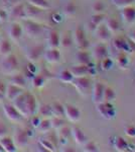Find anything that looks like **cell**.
Listing matches in <instances>:
<instances>
[{
    "label": "cell",
    "instance_id": "obj_1",
    "mask_svg": "<svg viewBox=\"0 0 135 152\" xmlns=\"http://www.w3.org/2000/svg\"><path fill=\"white\" fill-rule=\"evenodd\" d=\"M73 85L75 86L78 92L83 95V96H88L91 94L92 90V84H91L90 79L87 76H82V77H74Z\"/></svg>",
    "mask_w": 135,
    "mask_h": 152
},
{
    "label": "cell",
    "instance_id": "obj_2",
    "mask_svg": "<svg viewBox=\"0 0 135 152\" xmlns=\"http://www.w3.org/2000/svg\"><path fill=\"white\" fill-rule=\"evenodd\" d=\"M73 44L77 47L78 50H87L89 48V42L86 38L85 31L81 26H78L73 33Z\"/></svg>",
    "mask_w": 135,
    "mask_h": 152
},
{
    "label": "cell",
    "instance_id": "obj_3",
    "mask_svg": "<svg viewBox=\"0 0 135 152\" xmlns=\"http://www.w3.org/2000/svg\"><path fill=\"white\" fill-rule=\"evenodd\" d=\"M113 48L120 53H132L135 52V44L130 40H125L123 38H117L113 40Z\"/></svg>",
    "mask_w": 135,
    "mask_h": 152
},
{
    "label": "cell",
    "instance_id": "obj_4",
    "mask_svg": "<svg viewBox=\"0 0 135 152\" xmlns=\"http://www.w3.org/2000/svg\"><path fill=\"white\" fill-rule=\"evenodd\" d=\"M96 110L99 113V115L102 118L106 120H112L114 119L116 116V110H115L114 105L111 102H102L100 104H96Z\"/></svg>",
    "mask_w": 135,
    "mask_h": 152
},
{
    "label": "cell",
    "instance_id": "obj_5",
    "mask_svg": "<svg viewBox=\"0 0 135 152\" xmlns=\"http://www.w3.org/2000/svg\"><path fill=\"white\" fill-rule=\"evenodd\" d=\"M17 67H18L17 58L14 55H10V54L8 56H6L5 59L1 63V71L3 73H5V74L13 73L17 69Z\"/></svg>",
    "mask_w": 135,
    "mask_h": 152
},
{
    "label": "cell",
    "instance_id": "obj_6",
    "mask_svg": "<svg viewBox=\"0 0 135 152\" xmlns=\"http://www.w3.org/2000/svg\"><path fill=\"white\" fill-rule=\"evenodd\" d=\"M43 26L33 20H26L24 23V31L29 38H38L43 33Z\"/></svg>",
    "mask_w": 135,
    "mask_h": 152
},
{
    "label": "cell",
    "instance_id": "obj_7",
    "mask_svg": "<svg viewBox=\"0 0 135 152\" xmlns=\"http://www.w3.org/2000/svg\"><path fill=\"white\" fill-rule=\"evenodd\" d=\"M104 89L105 85L102 82H96L92 85V99L95 104H98L100 102H104Z\"/></svg>",
    "mask_w": 135,
    "mask_h": 152
},
{
    "label": "cell",
    "instance_id": "obj_8",
    "mask_svg": "<svg viewBox=\"0 0 135 152\" xmlns=\"http://www.w3.org/2000/svg\"><path fill=\"white\" fill-rule=\"evenodd\" d=\"M28 139V133L23 129H17L13 135V142L18 148H22V147L27 145Z\"/></svg>",
    "mask_w": 135,
    "mask_h": 152
},
{
    "label": "cell",
    "instance_id": "obj_9",
    "mask_svg": "<svg viewBox=\"0 0 135 152\" xmlns=\"http://www.w3.org/2000/svg\"><path fill=\"white\" fill-rule=\"evenodd\" d=\"M64 110H65V117L67 118L70 122L76 123L81 119V112L78 107L72 104H66L64 105Z\"/></svg>",
    "mask_w": 135,
    "mask_h": 152
},
{
    "label": "cell",
    "instance_id": "obj_10",
    "mask_svg": "<svg viewBox=\"0 0 135 152\" xmlns=\"http://www.w3.org/2000/svg\"><path fill=\"white\" fill-rule=\"evenodd\" d=\"M3 112L5 114V116L9 121L12 122H18L21 119V115L19 114V112L14 107L13 104H3Z\"/></svg>",
    "mask_w": 135,
    "mask_h": 152
},
{
    "label": "cell",
    "instance_id": "obj_11",
    "mask_svg": "<svg viewBox=\"0 0 135 152\" xmlns=\"http://www.w3.org/2000/svg\"><path fill=\"white\" fill-rule=\"evenodd\" d=\"M95 36L101 43L106 44L111 40V33L108 31L105 24H99L97 28H95Z\"/></svg>",
    "mask_w": 135,
    "mask_h": 152
},
{
    "label": "cell",
    "instance_id": "obj_12",
    "mask_svg": "<svg viewBox=\"0 0 135 152\" xmlns=\"http://www.w3.org/2000/svg\"><path fill=\"white\" fill-rule=\"evenodd\" d=\"M70 71L74 77H82V76L94 74V71H93L92 68L89 67V65L77 64L76 66H73L70 69Z\"/></svg>",
    "mask_w": 135,
    "mask_h": 152
},
{
    "label": "cell",
    "instance_id": "obj_13",
    "mask_svg": "<svg viewBox=\"0 0 135 152\" xmlns=\"http://www.w3.org/2000/svg\"><path fill=\"white\" fill-rule=\"evenodd\" d=\"M120 11L122 21L126 24H132L135 23V8L131 6H126L124 8H121Z\"/></svg>",
    "mask_w": 135,
    "mask_h": 152
},
{
    "label": "cell",
    "instance_id": "obj_14",
    "mask_svg": "<svg viewBox=\"0 0 135 152\" xmlns=\"http://www.w3.org/2000/svg\"><path fill=\"white\" fill-rule=\"evenodd\" d=\"M25 110L27 117L33 116L38 110V102L31 94H25Z\"/></svg>",
    "mask_w": 135,
    "mask_h": 152
},
{
    "label": "cell",
    "instance_id": "obj_15",
    "mask_svg": "<svg viewBox=\"0 0 135 152\" xmlns=\"http://www.w3.org/2000/svg\"><path fill=\"white\" fill-rule=\"evenodd\" d=\"M43 54V46L36 45L28 49L27 52H26V58L29 60V62L34 63L36 61H38V59H40V57Z\"/></svg>",
    "mask_w": 135,
    "mask_h": 152
},
{
    "label": "cell",
    "instance_id": "obj_16",
    "mask_svg": "<svg viewBox=\"0 0 135 152\" xmlns=\"http://www.w3.org/2000/svg\"><path fill=\"white\" fill-rule=\"evenodd\" d=\"M71 135H72L74 141L77 144H79V145H84L86 142L88 141V138L85 135V133L77 126H73L71 128Z\"/></svg>",
    "mask_w": 135,
    "mask_h": 152
},
{
    "label": "cell",
    "instance_id": "obj_17",
    "mask_svg": "<svg viewBox=\"0 0 135 152\" xmlns=\"http://www.w3.org/2000/svg\"><path fill=\"white\" fill-rule=\"evenodd\" d=\"M12 104L14 105V107L19 112V114H20L21 116L28 118L27 114H26V110H25V94H24V92L19 94L18 96L12 102Z\"/></svg>",
    "mask_w": 135,
    "mask_h": 152
},
{
    "label": "cell",
    "instance_id": "obj_18",
    "mask_svg": "<svg viewBox=\"0 0 135 152\" xmlns=\"http://www.w3.org/2000/svg\"><path fill=\"white\" fill-rule=\"evenodd\" d=\"M43 57H45L46 62L51 63V64H56V63L60 62L61 53L58 49L50 48L48 50L45 51V53H43Z\"/></svg>",
    "mask_w": 135,
    "mask_h": 152
},
{
    "label": "cell",
    "instance_id": "obj_19",
    "mask_svg": "<svg viewBox=\"0 0 135 152\" xmlns=\"http://www.w3.org/2000/svg\"><path fill=\"white\" fill-rule=\"evenodd\" d=\"M22 88L16 86L14 84H8L6 86V90H5V97L9 102H13L14 99L18 96L19 94H22Z\"/></svg>",
    "mask_w": 135,
    "mask_h": 152
},
{
    "label": "cell",
    "instance_id": "obj_20",
    "mask_svg": "<svg viewBox=\"0 0 135 152\" xmlns=\"http://www.w3.org/2000/svg\"><path fill=\"white\" fill-rule=\"evenodd\" d=\"M108 56V52H107V48L106 46L103 43L98 44L96 45L94 48H93L92 51V57L97 61H101L102 59H104L105 57Z\"/></svg>",
    "mask_w": 135,
    "mask_h": 152
},
{
    "label": "cell",
    "instance_id": "obj_21",
    "mask_svg": "<svg viewBox=\"0 0 135 152\" xmlns=\"http://www.w3.org/2000/svg\"><path fill=\"white\" fill-rule=\"evenodd\" d=\"M8 33H9V37H10L11 40L17 42V41L20 40V38L22 37L23 28L19 23H12L10 26Z\"/></svg>",
    "mask_w": 135,
    "mask_h": 152
},
{
    "label": "cell",
    "instance_id": "obj_22",
    "mask_svg": "<svg viewBox=\"0 0 135 152\" xmlns=\"http://www.w3.org/2000/svg\"><path fill=\"white\" fill-rule=\"evenodd\" d=\"M0 144L3 147L4 151L6 152H15L17 150V147L13 142V139L9 138L7 136L0 137Z\"/></svg>",
    "mask_w": 135,
    "mask_h": 152
},
{
    "label": "cell",
    "instance_id": "obj_23",
    "mask_svg": "<svg viewBox=\"0 0 135 152\" xmlns=\"http://www.w3.org/2000/svg\"><path fill=\"white\" fill-rule=\"evenodd\" d=\"M48 45L50 48L58 49L60 47V35L56 31H51L48 36Z\"/></svg>",
    "mask_w": 135,
    "mask_h": 152
},
{
    "label": "cell",
    "instance_id": "obj_24",
    "mask_svg": "<svg viewBox=\"0 0 135 152\" xmlns=\"http://www.w3.org/2000/svg\"><path fill=\"white\" fill-rule=\"evenodd\" d=\"M76 60H77L78 64L89 65L91 62V56L87 52V50H79L76 54Z\"/></svg>",
    "mask_w": 135,
    "mask_h": 152
},
{
    "label": "cell",
    "instance_id": "obj_25",
    "mask_svg": "<svg viewBox=\"0 0 135 152\" xmlns=\"http://www.w3.org/2000/svg\"><path fill=\"white\" fill-rule=\"evenodd\" d=\"M10 16L13 18H25V11H24V5L21 3L16 4L11 8Z\"/></svg>",
    "mask_w": 135,
    "mask_h": 152
},
{
    "label": "cell",
    "instance_id": "obj_26",
    "mask_svg": "<svg viewBox=\"0 0 135 152\" xmlns=\"http://www.w3.org/2000/svg\"><path fill=\"white\" fill-rule=\"evenodd\" d=\"M114 148L115 150L119 151V152H124L127 151L129 148V144L126 140H124L122 137H116L114 140Z\"/></svg>",
    "mask_w": 135,
    "mask_h": 152
},
{
    "label": "cell",
    "instance_id": "obj_27",
    "mask_svg": "<svg viewBox=\"0 0 135 152\" xmlns=\"http://www.w3.org/2000/svg\"><path fill=\"white\" fill-rule=\"evenodd\" d=\"M105 20V16L104 14L101 13V14H93L92 18H91V21L89 23V28L91 31H94L95 28H97L99 24H101L103 21Z\"/></svg>",
    "mask_w": 135,
    "mask_h": 152
},
{
    "label": "cell",
    "instance_id": "obj_28",
    "mask_svg": "<svg viewBox=\"0 0 135 152\" xmlns=\"http://www.w3.org/2000/svg\"><path fill=\"white\" fill-rule=\"evenodd\" d=\"M10 83L11 84L16 85V86L23 88V87H25V85H26V80L22 74L17 73V74H13L10 77Z\"/></svg>",
    "mask_w": 135,
    "mask_h": 152
},
{
    "label": "cell",
    "instance_id": "obj_29",
    "mask_svg": "<svg viewBox=\"0 0 135 152\" xmlns=\"http://www.w3.org/2000/svg\"><path fill=\"white\" fill-rule=\"evenodd\" d=\"M27 1L29 5L34 6L38 9H41V10H46V9L51 8L48 0H27Z\"/></svg>",
    "mask_w": 135,
    "mask_h": 152
},
{
    "label": "cell",
    "instance_id": "obj_30",
    "mask_svg": "<svg viewBox=\"0 0 135 152\" xmlns=\"http://www.w3.org/2000/svg\"><path fill=\"white\" fill-rule=\"evenodd\" d=\"M105 26H106L108 31H109L111 34L117 33V31H119V29H120V24L114 18H108L106 19V24H105Z\"/></svg>",
    "mask_w": 135,
    "mask_h": 152
},
{
    "label": "cell",
    "instance_id": "obj_31",
    "mask_svg": "<svg viewBox=\"0 0 135 152\" xmlns=\"http://www.w3.org/2000/svg\"><path fill=\"white\" fill-rule=\"evenodd\" d=\"M51 114H53V117H58V118L65 117L64 105L61 104L60 102H53V104L51 105Z\"/></svg>",
    "mask_w": 135,
    "mask_h": 152
},
{
    "label": "cell",
    "instance_id": "obj_32",
    "mask_svg": "<svg viewBox=\"0 0 135 152\" xmlns=\"http://www.w3.org/2000/svg\"><path fill=\"white\" fill-rule=\"evenodd\" d=\"M72 45H73V37L71 35V33H65L62 36V38H60V46H62L65 49H69L72 47Z\"/></svg>",
    "mask_w": 135,
    "mask_h": 152
},
{
    "label": "cell",
    "instance_id": "obj_33",
    "mask_svg": "<svg viewBox=\"0 0 135 152\" xmlns=\"http://www.w3.org/2000/svg\"><path fill=\"white\" fill-rule=\"evenodd\" d=\"M71 135V129L66 126H63L58 129V141L62 144H65L68 142V138Z\"/></svg>",
    "mask_w": 135,
    "mask_h": 152
},
{
    "label": "cell",
    "instance_id": "obj_34",
    "mask_svg": "<svg viewBox=\"0 0 135 152\" xmlns=\"http://www.w3.org/2000/svg\"><path fill=\"white\" fill-rule=\"evenodd\" d=\"M116 64L121 69H126L129 65V60L124 53H120L116 56Z\"/></svg>",
    "mask_w": 135,
    "mask_h": 152
},
{
    "label": "cell",
    "instance_id": "obj_35",
    "mask_svg": "<svg viewBox=\"0 0 135 152\" xmlns=\"http://www.w3.org/2000/svg\"><path fill=\"white\" fill-rule=\"evenodd\" d=\"M12 50V47H11V44L9 43L7 40H2L0 42V55L1 56H8L10 54Z\"/></svg>",
    "mask_w": 135,
    "mask_h": 152
},
{
    "label": "cell",
    "instance_id": "obj_36",
    "mask_svg": "<svg viewBox=\"0 0 135 152\" xmlns=\"http://www.w3.org/2000/svg\"><path fill=\"white\" fill-rule=\"evenodd\" d=\"M58 79L64 83H72L74 80V76L70 70H63L58 74Z\"/></svg>",
    "mask_w": 135,
    "mask_h": 152
},
{
    "label": "cell",
    "instance_id": "obj_37",
    "mask_svg": "<svg viewBox=\"0 0 135 152\" xmlns=\"http://www.w3.org/2000/svg\"><path fill=\"white\" fill-rule=\"evenodd\" d=\"M116 99V94L115 91L109 86H105L104 89V102H114V99Z\"/></svg>",
    "mask_w": 135,
    "mask_h": 152
},
{
    "label": "cell",
    "instance_id": "obj_38",
    "mask_svg": "<svg viewBox=\"0 0 135 152\" xmlns=\"http://www.w3.org/2000/svg\"><path fill=\"white\" fill-rule=\"evenodd\" d=\"M63 11L67 16H73L74 14L76 13V11H77V7H76L75 3L70 1L65 4V6H64V8H63Z\"/></svg>",
    "mask_w": 135,
    "mask_h": 152
},
{
    "label": "cell",
    "instance_id": "obj_39",
    "mask_svg": "<svg viewBox=\"0 0 135 152\" xmlns=\"http://www.w3.org/2000/svg\"><path fill=\"white\" fill-rule=\"evenodd\" d=\"M38 129L40 130V133H43V134L48 133V132L51 129V120H48V119H43V120H41L40 125H38Z\"/></svg>",
    "mask_w": 135,
    "mask_h": 152
},
{
    "label": "cell",
    "instance_id": "obj_40",
    "mask_svg": "<svg viewBox=\"0 0 135 152\" xmlns=\"http://www.w3.org/2000/svg\"><path fill=\"white\" fill-rule=\"evenodd\" d=\"M105 8H106V6H105V4L103 3L102 1L94 2V4L91 7V9H92V11H93V14H101L104 12Z\"/></svg>",
    "mask_w": 135,
    "mask_h": 152
},
{
    "label": "cell",
    "instance_id": "obj_41",
    "mask_svg": "<svg viewBox=\"0 0 135 152\" xmlns=\"http://www.w3.org/2000/svg\"><path fill=\"white\" fill-rule=\"evenodd\" d=\"M51 128L58 130L60 128H62L63 126H65V122H64L63 118L53 117L51 119Z\"/></svg>",
    "mask_w": 135,
    "mask_h": 152
},
{
    "label": "cell",
    "instance_id": "obj_42",
    "mask_svg": "<svg viewBox=\"0 0 135 152\" xmlns=\"http://www.w3.org/2000/svg\"><path fill=\"white\" fill-rule=\"evenodd\" d=\"M40 144L43 148L45 149V151H56V145L48 139H43L40 141Z\"/></svg>",
    "mask_w": 135,
    "mask_h": 152
},
{
    "label": "cell",
    "instance_id": "obj_43",
    "mask_svg": "<svg viewBox=\"0 0 135 152\" xmlns=\"http://www.w3.org/2000/svg\"><path fill=\"white\" fill-rule=\"evenodd\" d=\"M112 3L119 8H124L126 6H130L135 0H111Z\"/></svg>",
    "mask_w": 135,
    "mask_h": 152
},
{
    "label": "cell",
    "instance_id": "obj_44",
    "mask_svg": "<svg viewBox=\"0 0 135 152\" xmlns=\"http://www.w3.org/2000/svg\"><path fill=\"white\" fill-rule=\"evenodd\" d=\"M100 66H101L102 70H109L111 69V67L113 66V61L110 58H108L107 56V57H105L100 61Z\"/></svg>",
    "mask_w": 135,
    "mask_h": 152
},
{
    "label": "cell",
    "instance_id": "obj_45",
    "mask_svg": "<svg viewBox=\"0 0 135 152\" xmlns=\"http://www.w3.org/2000/svg\"><path fill=\"white\" fill-rule=\"evenodd\" d=\"M32 85L35 88H40L45 85V78L43 75H36L32 79Z\"/></svg>",
    "mask_w": 135,
    "mask_h": 152
},
{
    "label": "cell",
    "instance_id": "obj_46",
    "mask_svg": "<svg viewBox=\"0 0 135 152\" xmlns=\"http://www.w3.org/2000/svg\"><path fill=\"white\" fill-rule=\"evenodd\" d=\"M40 114L43 117H53L51 114V107L48 104H43L40 107Z\"/></svg>",
    "mask_w": 135,
    "mask_h": 152
},
{
    "label": "cell",
    "instance_id": "obj_47",
    "mask_svg": "<svg viewBox=\"0 0 135 152\" xmlns=\"http://www.w3.org/2000/svg\"><path fill=\"white\" fill-rule=\"evenodd\" d=\"M83 146H84V150L87 151V152H97L98 150H99L97 145H96L94 142L87 141Z\"/></svg>",
    "mask_w": 135,
    "mask_h": 152
},
{
    "label": "cell",
    "instance_id": "obj_48",
    "mask_svg": "<svg viewBox=\"0 0 135 152\" xmlns=\"http://www.w3.org/2000/svg\"><path fill=\"white\" fill-rule=\"evenodd\" d=\"M125 134L129 137H135V127L128 126L125 128Z\"/></svg>",
    "mask_w": 135,
    "mask_h": 152
},
{
    "label": "cell",
    "instance_id": "obj_49",
    "mask_svg": "<svg viewBox=\"0 0 135 152\" xmlns=\"http://www.w3.org/2000/svg\"><path fill=\"white\" fill-rule=\"evenodd\" d=\"M7 131H8V130H7L6 125L4 123H2V122H0V137L6 136Z\"/></svg>",
    "mask_w": 135,
    "mask_h": 152
},
{
    "label": "cell",
    "instance_id": "obj_50",
    "mask_svg": "<svg viewBox=\"0 0 135 152\" xmlns=\"http://www.w3.org/2000/svg\"><path fill=\"white\" fill-rule=\"evenodd\" d=\"M40 117H38V116H34L32 117V120H31V125L34 127V128H38V125H40Z\"/></svg>",
    "mask_w": 135,
    "mask_h": 152
},
{
    "label": "cell",
    "instance_id": "obj_51",
    "mask_svg": "<svg viewBox=\"0 0 135 152\" xmlns=\"http://www.w3.org/2000/svg\"><path fill=\"white\" fill-rule=\"evenodd\" d=\"M6 18H7V13L3 9H0V20H1V23L5 20Z\"/></svg>",
    "mask_w": 135,
    "mask_h": 152
},
{
    "label": "cell",
    "instance_id": "obj_52",
    "mask_svg": "<svg viewBox=\"0 0 135 152\" xmlns=\"http://www.w3.org/2000/svg\"><path fill=\"white\" fill-rule=\"evenodd\" d=\"M128 39L135 44V29H134V31H131L128 34Z\"/></svg>",
    "mask_w": 135,
    "mask_h": 152
},
{
    "label": "cell",
    "instance_id": "obj_53",
    "mask_svg": "<svg viewBox=\"0 0 135 152\" xmlns=\"http://www.w3.org/2000/svg\"><path fill=\"white\" fill-rule=\"evenodd\" d=\"M6 86H7V85H5V84H4L3 82H0V91H1V92H3L4 94H5Z\"/></svg>",
    "mask_w": 135,
    "mask_h": 152
},
{
    "label": "cell",
    "instance_id": "obj_54",
    "mask_svg": "<svg viewBox=\"0 0 135 152\" xmlns=\"http://www.w3.org/2000/svg\"><path fill=\"white\" fill-rule=\"evenodd\" d=\"M4 97H5V94H4L3 92L0 91V100H2V99H4Z\"/></svg>",
    "mask_w": 135,
    "mask_h": 152
},
{
    "label": "cell",
    "instance_id": "obj_55",
    "mask_svg": "<svg viewBox=\"0 0 135 152\" xmlns=\"http://www.w3.org/2000/svg\"><path fill=\"white\" fill-rule=\"evenodd\" d=\"M0 152H4V149H3V147H2L1 144H0Z\"/></svg>",
    "mask_w": 135,
    "mask_h": 152
},
{
    "label": "cell",
    "instance_id": "obj_56",
    "mask_svg": "<svg viewBox=\"0 0 135 152\" xmlns=\"http://www.w3.org/2000/svg\"><path fill=\"white\" fill-rule=\"evenodd\" d=\"M64 151H75L74 149H65Z\"/></svg>",
    "mask_w": 135,
    "mask_h": 152
},
{
    "label": "cell",
    "instance_id": "obj_57",
    "mask_svg": "<svg viewBox=\"0 0 135 152\" xmlns=\"http://www.w3.org/2000/svg\"><path fill=\"white\" fill-rule=\"evenodd\" d=\"M0 23H1V20H0Z\"/></svg>",
    "mask_w": 135,
    "mask_h": 152
}]
</instances>
